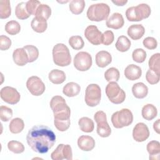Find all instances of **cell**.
Masks as SVG:
<instances>
[{
  "label": "cell",
  "instance_id": "3",
  "mask_svg": "<svg viewBox=\"0 0 160 160\" xmlns=\"http://www.w3.org/2000/svg\"><path fill=\"white\" fill-rule=\"evenodd\" d=\"M52 58L54 64L61 67L69 66L71 62L69 50L62 43H58L53 47Z\"/></svg>",
  "mask_w": 160,
  "mask_h": 160
},
{
  "label": "cell",
  "instance_id": "26",
  "mask_svg": "<svg viewBox=\"0 0 160 160\" xmlns=\"http://www.w3.org/2000/svg\"><path fill=\"white\" fill-rule=\"evenodd\" d=\"M80 91V86L74 82L67 83L62 89L63 94L68 97H74L79 93Z\"/></svg>",
  "mask_w": 160,
  "mask_h": 160
},
{
  "label": "cell",
  "instance_id": "5",
  "mask_svg": "<svg viewBox=\"0 0 160 160\" xmlns=\"http://www.w3.org/2000/svg\"><path fill=\"white\" fill-rule=\"evenodd\" d=\"M151 12L150 6L145 3L136 6L128 8L126 11V16L129 21H140L148 18Z\"/></svg>",
  "mask_w": 160,
  "mask_h": 160
},
{
  "label": "cell",
  "instance_id": "1",
  "mask_svg": "<svg viewBox=\"0 0 160 160\" xmlns=\"http://www.w3.org/2000/svg\"><path fill=\"white\" fill-rule=\"evenodd\" d=\"M26 141L33 151L44 154L54 146L56 142V135L49 127L37 125L29 130Z\"/></svg>",
  "mask_w": 160,
  "mask_h": 160
},
{
  "label": "cell",
  "instance_id": "35",
  "mask_svg": "<svg viewBox=\"0 0 160 160\" xmlns=\"http://www.w3.org/2000/svg\"><path fill=\"white\" fill-rule=\"evenodd\" d=\"M31 26L35 32L42 33L46 30L48 28V23L47 21L38 19L34 17L31 22Z\"/></svg>",
  "mask_w": 160,
  "mask_h": 160
},
{
  "label": "cell",
  "instance_id": "13",
  "mask_svg": "<svg viewBox=\"0 0 160 160\" xmlns=\"http://www.w3.org/2000/svg\"><path fill=\"white\" fill-rule=\"evenodd\" d=\"M84 36L87 40L93 45H99L102 44V34L96 26H88L84 31Z\"/></svg>",
  "mask_w": 160,
  "mask_h": 160
},
{
  "label": "cell",
  "instance_id": "21",
  "mask_svg": "<svg viewBox=\"0 0 160 160\" xmlns=\"http://www.w3.org/2000/svg\"><path fill=\"white\" fill-rule=\"evenodd\" d=\"M51 14V8L45 4H41L35 13V18L38 19L46 21Z\"/></svg>",
  "mask_w": 160,
  "mask_h": 160
},
{
  "label": "cell",
  "instance_id": "40",
  "mask_svg": "<svg viewBox=\"0 0 160 160\" xmlns=\"http://www.w3.org/2000/svg\"><path fill=\"white\" fill-rule=\"evenodd\" d=\"M9 150L15 154H20L24 152V146L22 143L18 141H10L8 143Z\"/></svg>",
  "mask_w": 160,
  "mask_h": 160
},
{
  "label": "cell",
  "instance_id": "18",
  "mask_svg": "<svg viewBox=\"0 0 160 160\" xmlns=\"http://www.w3.org/2000/svg\"><path fill=\"white\" fill-rule=\"evenodd\" d=\"M12 58L15 64L19 66H23L29 62L27 53L23 48L16 49L13 51Z\"/></svg>",
  "mask_w": 160,
  "mask_h": 160
},
{
  "label": "cell",
  "instance_id": "2",
  "mask_svg": "<svg viewBox=\"0 0 160 160\" xmlns=\"http://www.w3.org/2000/svg\"><path fill=\"white\" fill-rule=\"evenodd\" d=\"M50 107L54 114V119L61 121L70 119L71 109L65 99L61 96H55L50 101Z\"/></svg>",
  "mask_w": 160,
  "mask_h": 160
},
{
  "label": "cell",
  "instance_id": "20",
  "mask_svg": "<svg viewBox=\"0 0 160 160\" xmlns=\"http://www.w3.org/2000/svg\"><path fill=\"white\" fill-rule=\"evenodd\" d=\"M128 35L133 40L141 39L145 33V29L142 24H132L127 31Z\"/></svg>",
  "mask_w": 160,
  "mask_h": 160
},
{
  "label": "cell",
  "instance_id": "28",
  "mask_svg": "<svg viewBox=\"0 0 160 160\" xmlns=\"http://www.w3.org/2000/svg\"><path fill=\"white\" fill-rule=\"evenodd\" d=\"M24 128L23 120L19 118L12 119L9 125V129L11 132L13 134L20 133Z\"/></svg>",
  "mask_w": 160,
  "mask_h": 160
},
{
  "label": "cell",
  "instance_id": "34",
  "mask_svg": "<svg viewBox=\"0 0 160 160\" xmlns=\"http://www.w3.org/2000/svg\"><path fill=\"white\" fill-rule=\"evenodd\" d=\"M11 14V8L10 1L9 0L0 1V18L6 19Z\"/></svg>",
  "mask_w": 160,
  "mask_h": 160
},
{
  "label": "cell",
  "instance_id": "49",
  "mask_svg": "<svg viewBox=\"0 0 160 160\" xmlns=\"http://www.w3.org/2000/svg\"><path fill=\"white\" fill-rule=\"evenodd\" d=\"M94 119L96 123H98L101 121H107V117L106 113L102 111H97L94 115Z\"/></svg>",
  "mask_w": 160,
  "mask_h": 160
},
{
  "label": "cell",
  "instance_id": "16",
  "mask_svg": "<svg viewBox=\"0 0 160 160\" xmlns=\"http://www.w3.org/2000/svg\"><path fill=\"white\" fill-rule=\"evenodd\" d=\"M78 146L82 151H90L95 147V141L90 136L82 135L78 139Z\"/></svg>",
  "mask_w": 160,
  "mask_h": 160
},
{
  "label": "cell",
  "instance_id": "7",
  "mask_svg": "<svg viewBox=\"0 0 160 160\" xmlns=\"http://www.w3.org/2000/svg\"><path fill=\"white\" fill-rule=\"evenodd\" d=\"M105 90L107 97L112 103L119 104L124 101L126 93L116 82H109L107 84Z\"/></svg>",
  "mask_w": 160,
  "mask_h": 160
},
{
  "label": "cell",
  "instance_id": "12",
  "mask_svg": "<svg viewBox=\"0 0 160 160\" xmlns=\"http://www.w3.org/2000/svg\"><path fill=\"white\" fill-rule=\"evenodd\" d=\"M0 96L4 102L10 104H17L21 98V95L17 89L11 86L2 88L1 90Z\"/></svg>",
  "mask_w": 160,
  "mask_h": 160
},
{
  "label": "cell",
  "instance_id": "37",
  "mask_svg": "<svg viewBox=\"0 0 160 160\" xmlns=\"http://www.w3.org/2000/svg\"><path fill=\"white\" fill-rule=\"evenodd\" d=\"M5 31L10 35H16L20 32L21 26L18 21L11 20L6 24Z\"/></svg>",
  "mask_w": 160,
  "mask_h": 160
},
{
  "label": "cell",
  "instance_id": "41",
  "mask_svg": "<svg viewBox=\"0 0 160 160\" xmlns=\"http://www.w3.org/2000/svg\"><path fill=\"white\" fill-rule=\"evenodd\" d=\"M146 56V52L141 48H138L134 49L132 53V58L133 61L138 63L143 62L145 61Z\"/></svg>",
  "mask_w": 160,
  "mask_h": 160
},
{
  "label": "cell",
  "instance_id": "19",
  "mask_svg": "<svg viewBox=\"0 0 160 160\" xmlns=\"http://www.w3.org/2000/svg\"><path fill=\"white\" fill-rule=\"evenodd\" d=\"M112 61L111 54L106 51H100L96 54V64L99 68H105Z\"/></svg>",
  "mask_w": 160,
  "mask_h": 160
},
{
  "label": "cell",
  "instance_id": "22",
  "mask_svg": "<svg viewBox=\"0 0 160 160\" xmlns=\"http://www.w3.org/2000/svg\"><path fill=\"white\" fill-rule=\"evenodd\" d=\"M146 149L149 154V159H159L160 154V143L159 141H151L149 142Z\"/></svg>",
  "mask_w": 160,
  "mask_h": 160
},
{
  "label": "cell",
  "instance_id": "43",
  "mask_svg": "<svg viewBox=\"0 0 160 160\" xmlns=\"http://www.w3.org/2000/svg\"><path fill=\"white\" fill-rule=\"evenodd\" d=\"M146 79L150 84H156L160 80V74H157L153 71L149 69L146 74Z\"/></svg>",
  "mask_w": 160,
  "mask_h": 160
},
{
  "label": "cell",
  "instance_id": "11",
  "mask_svg": "<svg viewBox=\"0 0 160 160\" xmlns=\"http://www.w3.org/2000/svg\"><path fill=\"white\" fill-rule=\"evenodd\" d=\"M51 158L52 160L72 159V152L70 145L59 144L56 149L51 154Z\"/></svg>",
  "mask_w": 160,
  "mask_h": 160
},
{
  "label": "cell",
  "instance_id": "50",
  "mask_svg": "<svg viewBox=\"0 0 160 160\" xmlns=\"http://www.w3.org/2000/svg\"><path fill=\"white\" fill-rule=\"evenodd\" d=\"M112 2L115 4L116 6H122L124 5H125L127 2H128V1L127 0H112Z\"/></svg>",
  "mask_w": 160,
  "mask_h": 160
},
{
  "label": "cell",
  "instance_id": "9",
  "mask_svg": "<svg viewBox=\"0 0 160 160\" xmlns=\"http://www.w3.org/2000/svg\"><path fill=\"white\" fill-rule=\"evenodd\" d=\"M73 62L77 70L79 71H86L90 69L92 66V57L91 54L87 52L80 51L75 55Z\"/></svg>",
  "mask_w": 160,
  "mask_h": 160
},
{
  "label": "cell",
  "instance_id": "15",
  "mask_svg": "<svg viewBox=\"0 0 160 160\" xmlns=\"http://www.w3.org/2000/svg\"><path fill=\"white\" fill-rule=\"evenodd\" d=\"M124 24V18L121 14L119 12L113 13L106 19V24L109 28L118 29L121 28Z\"/></svg>",
  "mask_w": 160,
  "mask_h": 160
},
{
  "label": "cell",
  "instance_id": "31",
  "mask_svg": "<svg viewBox=\"0 0 160 160\" xmlns=\"http://www.w3.org/2000/svg\"><path fill=\"white\" fill-rule=\"evenodd\" d=\"M85 1L84 0H72L69 5V10L74 14H81L85 8Z\"/></svg>",
  "mask_w": 160,
  "mask_h": 160
},
{
  "label": "cell",
  "instance_id": "24",
  "mask_svg": "<svg viewBox=\"0 0 160 160\" xmlns=\"http://www.w3.org/2000/svg\"><path fill=\"white\" fill-rule=\"evenodd\" d=\"M141 114L144 119L151 121L157 116L158 110L153 104H147L142 107Z\"/></svg>",
  "mask_w": 160,
  "mask_h": 160
},
{
  "label": "cell",
  "instance_id": "47",
  "mask_svg": "<svg viewBox=\"0 0 160 160\" xmlns=\"http://www.w3.org/2000/svg\"><path fill=\"white\" fill-rule=\"evenodd\" d=\"M143 46L150 50L154 49L157 48L158 42L156 39L152 37H147L142 41Z\"/></svg>",
  "mask_w": 160,
  "mask_h": 160
},
{
  "label": "cell",
  "instance_id": "38",
  "mask_svg": "<svg viewBox=\"0 0 160 160\" xmlns=\"http://www.w3.org/2000/svg\"><path fill=\"white\" fill-rule=\"evenodd\" d=\"M120 76V73L119 70L114 67L110 68L106 71L104 72L105 79L108 82L118 81Z\"/></svg>",
  "mask_w": 160,
  "mask_h": 160
},
{
  "label": "cell",
  "instance_id": "42",
  "mask_svg": "<svg viewBox=\"0 0 160 160\" xmlns=\"http://www.w3.org/2000/svg\"><path fill=\"white\" fill-rule=\"evenodd\" d=\"M12 117V110L6 106L0 107V119L2 121L7 122Z\"/></svg>",
  "mask_w": 160,
  "mask_h": 160
},
{
  "label": "cell",
  "instance_id": "30",
  "mask_svg": "<svg viewBox=\"0 0 160 160\" xmlns=\"http://www.w3.org/2000/svg\"><path fill=\"white\" fill-rule=\"evenodd\" d=\"M96 129L98 134L102 138H107L111 134V129L107 121L97 123Z\"/></svg>",
  "mask_w": 160,
  "mask_h": 160
},
{
  "label": "cell",
  "instance_id": "33",
  "mask_svg": "<svg viewBox=\"0 0 160 160\" xmlns=\"http://www.w3.org/2000/svg\"><path fill=\"white\" fill-rule=\"evenodd\" d=\"M16 17L19 19H26L31 15L28 13L26 9V2H21L18 4L15 9Z\"/></svg>",
  "mask_w": 160,
  "mask_h": 160
},
{
  "label": "cell",
  "instance_id": "4",
  "mask_svg": "<svg viewBox=\"0 0 160 160\" xmlns=\"http://www.w3.org/2000/svg\"><path fill=\"white\" fill-rule=\"evenodd\" d=\"M110 7L106 3H97L91 5L87 11V17L92 21L99 22L108 19Z\"/></svg>",
  "mask_w": 160,
  "mask_h": 160
},
{
  "label": "cell",
  "instance_id": "36",
  "mask_svg": "<svg viewBox=\"0 0 160 160\" xmlns=\"http://www.w3.org/2000/svg\"><path fill=\"white\" fill-rule=\"evenodd\" d=\"M23 48L27 53L29 62H32L38 58L39 50L36 46L33 45H26L24 46Z\"/></svg>",
  "mask_w": 160,
  "mask_h": 160
},
{
  "label": "cell",
  "instance_id": "8",
  "mask_svg": "<svg viewBox=\"0 0 160 160\" xmlns=\"http://www.w3.org/2000/svg\"><path fill=\"white\" fill-rule=\"evenodd\" d=\"M101 98V89L96 84H90L86 89L84 100L90 107H95L99 104Z\"/></svg>",
  "mask_w": 160,
  "mask_h": 160
},
{
  "label": "cell",
  "instance_id": "44",
  "mask_svg": "<svg viewBox=\"0 0 160 160\" xmlns=\"http://www.w3.org/2000/svg\"><path fill=\"white\" fill-rule=\"evenodd\" d=\"M54 124L56 128L61 132L66 131L68 129V128L70 126L71 121L70 119L66 120V121H61V120H57L54 119Z\"/></svg>",
  "mask_w": 160,
  "mask_h": 160
},
{
  "label": "cell",
  "instance_id": "14",
  "mask_svg": "<svg viewBox=\"0 0 160 160\" xmlns=\"http://www.w3.org/2000/svg\"><path fill=\"white\" fill-rule=\"evenodd\" d=\"M149 130L147 125L143 122H138L132 130L133 139L139 142L146 141L149 136Z\"/></svg>",
  "mask_w": 160,
  "mask_h": 160
},
{
  "label": "cell",
  "instance_id": "45",
  "mask_svg": "<svg viewBox=\"0 0 160 160\" xmlns=\"http://www.w3.org/2000/svg\"><path fill=\"white\" fill-rule=\"evenodd\" d=\"M114 40V35L112 31L108 30L104 32L102 37V44L105 46L111 44Z\"/></svg>",
  "mask_w": 160,
  "mask_h": 160
},
{
  "label": "cell",
  "instance_id": "6",
  "mask_svg": "<svg viewBox=\"0 0 160 160\" xmlns=\"http://www.w3.org/2000/svg\"><path fill=\"white\" fill-rule=\"evenodd\" d=\"M111 122L115 128L119 129L129 126L133 121L132 112L127 108L116 111L111 116Z\"/></svg>",
  "mask_w": 160,
  "mask_h": 160
},
{
  "label": "cell",
  "instance_id": "39",
  "mask_svg": "<svg viewBox=\"0 0 160 160\" xmlns=\"http://www.w3.org/2000/svg\"><path fill=\"white\" fill-rule=\"evenodd\" d=\"M69 44L75 50L81 49L84 46L83 39L80 36H72L69 39Z\"/></svg>",
  "mask_w": 160,
  "mask_h": 160
},
{
  "label": "cell",
  "instance_id": "17",
  "mask_svg": "<svg viewBox=\"0 0 160 160\" xmlns=\"http://www.w3.org/2000/svg\"><path fill=\"white\" fill-rule=\"evenodd\" d=\"M124 74L128 79L130 81H135L141 76L142 70L139 66L131 64L125 68Z\"/></svg>",
  "mask_w": 160,
  "mask_h": 160
},
{
  "label": "cell",
  "instance_id": "46",
  "mask_svg": "<svg viewBox=\"0 0 160 160\" xmlns=\"http://www.w3.org/2000/svg\"><path fill=\"white\" fill-rule=\"evenodd\" d=\"M40 4L41 2L36 0H29L26 2V9L28 13L30 15H35L37 8Z\"/></svg>",
  "mask_w": 160,
  "mask_h": 160
},
{
  "label": "cell",
  "instance_id": "48",
  "mask_svg": "<svg viewBox=\"0 0 160 160\" xmlns=\"http://www.w3.org/2000/svg\"><path fill=\"white\" fill-rule=\"evenodd\" d=\"M11 40L6 36H0V49L1 51L8 50L11 46Z\"/></svg>",
  "mask_w": 160,
  "mask_h": 160
},
{
  "label": "cell",
  "instance_id": "32",
  "mask_svg": "<svg viewBox=\"0 0 160 160\" xmlns=\"http://www.w3.org/2000/svg\"><path fill=\"white\" fill-rule=\"evenodd\" d=\"M149 69L160 74V54L155 53L151 56L148 62Z\"/></svg>",
  "mask_w": 160,
  "mask_h": 160
},
{
  "label": "cell",
  "instance_id": "51",
  "mask_svg": "<svg viewBox=\"0 0 160 160\" xmlns=\"http://www.w3.org/2000/svg\"><path fill=\"white\" fill-rule=\"evenodd\" d=\"M159 122L160 119H158L153 124V129L158 134H159Z\"/></svg>",
  "mask_w": 160,
  "mask_h": 160
},
{
  "label": "cell",
  "instance_id": "25",
  "mask_svg": "<svg viewBox=\"0 0 160 160\" xmlns=\"http://www.w3.org/2000/svg\"><path fill=\"white\" fill-rule=\"evenodd\" d=\"M65 72L59 69H52L48 75L49 81L55 84H62L66 80Z\"/></svg>",
  "mask_w": 160,
  "mask_h": 160
},
{
  "label": "cell",
  "instance_id": "29",
  "mask_svg": "<svg viewBox=\"0 0 160 160\" xmlns=\"http://www.w3.org/2000/svg\"><path fill=\"white\" fill-rule=\"evenodd\" d=\"M115 46L118 51L126 52L128 51L131 47V41L126 36H120L117 39Z\"/></svg>",
  "mask_w": 160,
  "mask_h": 160
},
{
  "label": "cell",
  "instance_id": "10",
  "mask_svg": "<svg viewBox=\"0 0 160 160\" xmlns=\"http://www.w3.org/2000/svg\"><path fill=\"white\" fill-rule=\"evenodd\" d=\"M26 87L30 93L36 96L42 95L46 89L45 84L38 76H32L29 78L26 81Z\"/></svg>",
  "mask_w": 160,
  "mask_h": 160
},
{
  "label": "cell",
  "instance_id": "23",
  "mask_svg": "<svg viewBox=\"0 0 160 160\" xmlns=\"http://www.w3.org/2000/svg\"><path fill=\"white\" fill-rule=\"evenodd\" d=\"M132 92L138 99L144 98L148 93V88L143 82H137L132 87Z\"/></svg>",
  "mask_w": 160,
  "mask_h": 160
},
{
  "label": "cell",
  "instance_id": "27",
  "mask_svg": "<svg viewBox=\"0 0 160 160\" xmlns=\"http://www.w3.org/2000/svg\"><path fill=\"white\" fill-rule=\"evenodd\" d=\"M78 125L80 129L84 132H91L94 128L93 121L88 117L80 118L78 121Z\"/></svg>",
  "mask_w": 160,
  "mask_h": 160
}]
</instances>
